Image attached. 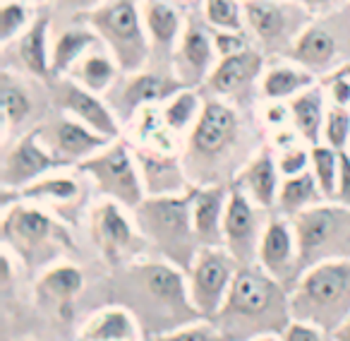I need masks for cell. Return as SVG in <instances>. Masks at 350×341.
I'll list each match as a JSON object with an SVG mask.
<instances>
[{"instance_id":"4dcf8cb0","label":"cell","mask_w":350,"mask_h":341,"mask_svg":"<svg viewBox=\"0 0 350 341\" xmlns=\"http://www.w3.org/2000/svg\"><path fill=\"white\" fill-rule=\"evenodd\" d=\"M103 46L98 34L84 20H70L51 44V73L55 77H65L75 68L82 55H87L92 49Z\"/></svg>"},{"instance_id":"7a4b0ae2","label":"cell","mask_w":350,"mask_h":341,"mask_svg":"<svg viewBox=\"0 0 350 341\" xmlns=\"http://www.w3.org/2000/svg\"><path fill=\"white\" fill-rule=\"evenodd\" d=\"M108 303H120L132 310L144 339L204 320L190 301L187 272L163 257H139L113 269Z\"/></svg>"},{"instance_id":"3957f363","label":"cell","mask_w":350,"mask_h":341,"mask_svg":"<svg viewBox=\"0 0 350 341\" xmlns=\"http://www.w3.org/2000/svg\"><path fill=\"white\" fill-rule=\"evenodd\" d=\"M209 322L228 341L281 336L293 322L291 288L257 262L240 264L228 298Z\"/></svg>"},{"instance_id":"e575fe53","label":"cell","mask_w":350,"mask_h":341,"mask_svg":"<svg viewBox=\"0 0 350 341\" xmlns=\"http://www.w3.org/2000/svg\"><path fill=\"white\" fill-rule=\"evenodd\" d=\"M324 192H321L319 183H317L314 173L305 170L300 176H291V178H283L281 188H278V200H276V212L281 216H288L293 219L295 214L300 212L310 210V207L319 205L324 202Z\"/></svg>"},{"instance_id":"f1b7e54d","label":"cell","mask_w":350,"mask_h":341,"mask_svg":"<svg viewBox=\"0 0 350 341\" xmlns=\"http://www.w3.org/2000/svg\"><path fill=\"white\" fill-rule=\"evenodd\" d=\"M230 186H195L192 226L202 245H224V219Z\"/></svg>"},{"instance_id":"e0dca14e","label":"cell","mask_w":350,"mask_h":341,"mask_svg":"<svg viewBox=\"0 0 350 341\" xmlns=\"http://www.w3.org/2000/svg\"><path fill=\"white\" fill-rule=\"evenodd\" d=\"M267 60L269 58L257 46H250L247 51H240L235 55L219 58L214 73L209 75L202 89H204V94L226 99L238 108L250 111L259 94V82H262Z\"/></svg>"},{"instance_id":"f6af8a7d","label":"cell","mask_w":350,"mask_h":341,"mask_svg":"<svg viewBox=\"0 0 350 341\" xmlns=\"http://www.w3.org/2000/svg\"><path fill=\"white\" fill-rule=\"evenodd\" d=\"M281 341H336V339L331 331L319 329L314 325H307V322L293 320L288 325V329L281 334Z\"/></svg>"},{"instance_id":"277c9868","label":"cell","mask_w":350,"mask_h":341,"mask_svg":"<svg viewBox=\"0 0 350 341\" xmlns=\"http://www.w3.org/2000/svg\"><path fill=\"white\" fill-rule=\"evenodd\" d=\"M0 236L3 248L10 250L29 272H44L75 250V240L60 216L20 197L3 202Z\"/></svg>"},{"instance_id":"ee69618b","label":"cell","mask_w":350,"mask_h":341,"mask_svg":"<svg viewBox=\"0 0 350 341\" xmlns=\"http://www.w3.org/2000/svg\"><path fill=\"white\" fill-rule=\"evenodd\" d=\"M214 44L219 51V58L226 55H235L240 51H247L250 46H254L250 31H224V29H214Z\"/></svg>"},{"instance_id":"ab89813d","label":"cell","mask_w":350,"mask_h":341,"mask_svg":"<svg viewBox=\"0 0 350 341\" xmlns=\"http://www.w3.org/2000/svg\"><path fill=\"white\" fill-rule=\"evenodd\" d=\"M324 142L334 149L343 151L350 142V106L331 103L324 121Z\"/></svg>"},{"instance_id":"f546056e","label":"cell","mask_w":350,"mask_h":341,"mask_svg":"<svg viewBox=\"0 0 350 341\" xmlns=\"http://www.w3.org/2000/svg\"><path fill=\"white\" fill-rule=\"evenodd\" d=\"M144 331L132 310L120 303L101 305L77 331V341H142Z\"/></svg>"},{"instance_id":"d590c367","label":"cell","mask_w":350,"mask_h":341,"mask_svg":"<svg viewBox=\"0 0 350 341\" xmlns=\"http://www.w3.org/2000/svg\"><path fill=\"white\" fill-rule=\"evenodd\" d=\"M204 106V92L195 87H183L168 99V101L161 103V113H163V121L168 125V130L173 135H190V130L195 127L197 118Z\"/></svg>"},{"instance_id":"8fae6325","label":"cell","mask_w":350,"mask_h":341,"mask_svg":"<svg viewBox=\"0 0 350 341\" xmlns=\"http://www.w3.org/2000/svg\"><path fill=\"white\" fill-rule=\"evenodd\" d=\"M243 3L250 36L269 60L286 58L297 36L314 17L293 0H243Z\"/></svg>"},{"instance_id":"bcb514c9","label":"cell","mask_w":350,"mask_h":341,"mask_svg":"<svg viewBox=\"0 0 350 341\" xmlns=\"http://www.w3.org/2000/svg\"><path fill=\"white\" fill-rule=\"evenodd\" d=\"M101 3L103 0H53V12H63L70 20H77L96 5H101Z\"/></svg>"},{"instance_id":"2e32d148","label":"cell","mask_w":350,"mask_h":341,"mask_svg":"<svg viewBox=\"0 0 350 341\" xmlns=\"http://www.w3.org/2000/svg\"><path fill=\"white\" fill-rule=\"evenodd\" d=\"M63 168H72V166L65 164L44 144L36 125L5 144L3 164H0V188L5 192H17L39 178Z\"/></svg>"},{"instance_id":"603a6c76","label":"cell","mask_w":350,"mask_h":341,"mask_svg":"<svg viewBox=\"0 0 350 341\" xmlns=\"http://www.w3.org/2000/svg\"><path fill=\"white\" fill-rule=\"evenodd\" d=\"M142 17H144L146 34H149L151 41L149 65L170 68L173 51L187 25V17L183 15L180 3L178 0H142Z\"/></svg>"},{"instance_id":"f907efd6","label":"cell","mask_w":350,"mask_h":341,"mask_svg":"<svg viewBox=\"0 0 350 341\" xmlns=\"http://www.w3.org/2000/svg\"><path fill=\"white\" fill-rule=\"evenodd\" d=\"M250 341H281V336L269 334V336H257V339H250Z\"/></svg>"},{"instance_id":"1f68e13d","label":"cell","mask_w":350,"mask_h":341,"mask_svg":"<svg viewBox=\"0 0 350 341\" xmlns=\"http://www.w3.org/2000/svg\"><path fill=\"white\" fill-rule=\"evenodd\" d=\"M317 75L307 68L297 65L291 58H271L264 68L262 82H259V97L264 101H291L307 87L317 84Z\"/></svg>"},{"instance_id":"30bf717a","label":"cell","mask_w":350,"mask_h":341,"mask_svg":"<svg viewBox=\"0 0 350 341\" xmlns=\"http://www.w3.org/2000/svg\"><path fill=\"white\" fill-rule=\"evenodd\" d=\"M75 168L87 181H92L94 190L106 200H116L125 210L135 212L139 202L146 197L144 183H142L139 166L135 159V149L122 137L108 142L103 149L94 156L84 159Z\"/></svg>"},{"instance_id":"d4e9b609","label":"cell","mask_w":350,"mask_h":341,"mask_svg":"<svg viewBox=\"0 0 350 341\" xmlns=\"http://www.w3.org/2000/svg\"><path fill=\"white\" fill-rule=\"evenodd\" d=\"M51 15H39L20 39L3 46V68L20 70L41 82H51Z\"/></svg>"},{"instance_id":"836d02e7","label":"cell","mask_w":350,"mask_h":341,"mask_svg":"<svg viewBox=\"0 0 350 341\" xmlns=\"http://www.w3.org/2000/svg\"><path fill=\"white\" fill-rule=\"evenodd\" d=\"M120 75H122V70H120V65H118V60L113 58L111 51H108L106 46H96V49H92L87 55H82V58L75 63V68L70 70L68 77H72L75 82L92 89V92L106 97V92L118 82Z\"/></svg>"},{"instance_id":"7402d4cb","label":"cell","mask_w":350,"mask_h":341,"mask_svg":"<svg viewBox=\"0 0 350 341\" xmlns=\"http://www.w3.org/2000/svg\"><path fill=\"white\" fill-rule=\"evenodd\" d=\"M257 264L267 269L271 277H276L288 288L295 286L297 277H300V267H297V240L295 231H293V221L288 216L273 214L269 219L267 229L259 240V253Z\"/></svg>"},{"instance_id":"8992f818","label":"cell","mask_w":350,"mask_h":341,"mask_svg":"<svg viewBox=\"0 0 350 341\" xmlns=\"http://www.w3.org/2000/svg\"><path fill=\"white\" fill-rule=\"evenodd\" d=\"M293 320L334 334L350 317V260H331L300 274L291 288Z\"/></svg>"},{"instance_id":"b9f144b4","label":"cell","mask_w":350,"mask_h":341,"mask_svg":"<svg viewBox=\"0 0 350 341\" xmlns=\"http://www.w3.org/2000/svg\"><path fill=\"white\" fill-rule=\"evenodd\" d=\"M276 161H278V170H281L283 178L300 176V173L312 168V147L295 144V147H288V149H281Z\"/></svg>"},{"instance_id":"7dc6e473","label":"cell","mask_w":350,"mask_h":341,"mask_svg":"<svg viewBox=\"0 0 350 341\" xmlns=\"http://www.w3.org/2000/svg\"><path fill=\"white\" fill-rule=\"evenodd\" d=\"M334 202H340L350 210V154L340 151V173H338V186H336Z\"/></svg>"},{"instance_id":"60d3db41","label":"cell","mask_w":350,"mask_h":341,"mask_svg":"<svg viewBox=\"0 0 350 341\" xmlns=\"http://www.w3.org/2000/svg\"><path fill=\"white\" fill-rule=\"evenodd\" d=\"M144 341H228V339H226L209 320H200L187 327H180V329L149 336V339H144Z\"/></svg>"},{"instance_id":"83f0119b","label":"cell","mask_w":350,"mask_h":341,"mask_svg":"<svg viewBox=\"0 0 350 341\" xmlns=\"http://www.w3.org/2000/svg\"><path fill=\"white\" fill-rule=\"evenodd\" d=\"M230 186L240 188L254 205L262 210H276L278 200V188H281V170H278V161L273 149L262 147L247 164L243 166L235 181Z\"/></svg>"},{"instance_id":"d6986e66","label":"cell","mask_w":350,"mask_h":341,"mask_svg":"<svg viewBox=\"0 0 350 341\" xmlns=\"http://www.w3.org/2000/svg\"><path fill=\"white\" fill-rule=\"evenodd\" d=\"M219 63V51L214 44V29L206 25L202 15L187 17V25L183 36L173 51V68L175 77L180 79L183 87L202 89L214 73Z\"/></svg>"},{"instance_id":"44dd1931","label":"cell","mask_w":350,"mask_h":341,"mask_svg":"<svg viewBox=\"0 0 350 341\" xmlns=\"http://www.w3.org/2000/svg\"><path fill=\"white\" fill-rule=\"evenodd\" d=\"M39 132L44 144L72 168L77 164H82L84 159L94 156L98 149H103L108 142H113L111 137L92 130L82 121H77V118L68 116L63 111L49 113L46 121L39 125Z\"/></svg>"},{"instance_id":"7c38bea8","label":"cell","mask_w":350,"mask_h":341,"mask_svg":"<svg viewBox=\"0 0 350 341\" xmlns=\"http://www.w3.org/2000/svg\"><path fill=\"white\" fill-rule=\"evenodd\" d=\"M127 212L130 210L118 205L116 200H106V197L98 205H94L92 212H89L92 243L111 269L144 257L146 248H149L135 216H130Z\"/></svg>"},{"instance_id":"ba28073f","label":"cell","mask_w":350,"mask_h":341,"mask_svg":"<svg viewBox=\"0 0 350 341\" xmlns=\"http://www.w3.org/2000/svg\"><path fill=\"white\" fill-rule=\"evenodd\" d=\"M300 274L331 260H350V210L324 200L293 216ZM300 279V277H297Z\"/></svg>"},{"instance_id":"c3c4849f","label":"cell","mask_w":350,"mask_h":341,"mask_svg":"<svg viewBox=\"0 0 350 341\" xmlns=\"http://www.w3.org/2000/svg\"><path fill=\"white\" fill-rule=\"evenodd\" d=\"M293 3H297V5H302L305 10H310L312 15H324V12H331L336 10V8H340L343 3H348V0H293Z\"/></svg>"},{"instance_id":"4fadbf2b","label":"cell","mask_w":350,"mask_h":341,"mask_svg":"<svg viewBox=\"0 0 350 341\" xmlns=\"http://www.w3.org/2000/svg\"><path fill=\"white\" fill-rule=\"evenodd\" d=\"M0 101H3V144L41 125L49 116V82L12 68H0Z\"/></svg>"},{"instance_id":"484cf974","label":"cell","mask_w":350,"mask_h":341,"mask_svg":"<svg viewBox=\"0 0 350 341\" xmlns=\"http://www.w3.org/2000/svg\"><path fill=\"white\" fill-rule=\"evenodd\" d=\"M84 288V274L79 267L70 262H55L49 269L41 272L36 279L34 296L36 303L44 307L46 312H53L58 320L68 322L75 315V305L77 298Z\"/></svg>"},{"instance_id":"cb8c5ba5","label":"cell","mask_w":350,"mask_h":341,"mask_svg":"<svg viewBox=\"0 0 350 341\" xmlns=\"http://www.w3.org/2000/svg\"><path fill=\"white\" fill-rule=\"evenodd\" d=\"M132 149H135L146 197L183 195V192L192 190L190 176H187L185 164H183V154L154 149V147L144 144H132Z\"/></svg>"},{"instance_id":"816d5d0a","label":"cell","mask_w":350,"mask_h":341,"mask_svg":"<svg viewBox=\"0 0 350 341\" xmlns=\"http://www.w3.org/2000/svg\"><path fill=\"white\" fill-rule=\"evenodd\" d=\"M22 3H29V5H46L51 0H22Z\"/></svg>"},{"instance_id":"4316f807","label":"cell","mask_w":350,"mask_h":341,"mask_svg":"<svg viewBox=\"0 0 350 341\" xmlns=\"http://www.w3.org/2000/svg\"><path fill=\"white\" fill-rule=\"evenodd\" d=\"M82 178H84L82 173L75 178V176H68V173H58V170H55V173H49V176L34 181L31 186L22 188V190H17V192H10V195L20 197V200H27V202H34V205H41L44 210L53 212L60 219H68V214H75L84 200Z\"/></svg>"},{"instance_id":"8d00e7d4","label":"cell","mask_w":350,"mask_h":341,"mask_svg":"<svg viewBox=\"0 0 350 341\" xmlns=\"http://www.w3.org/2000/svg\"><path fill=\"white\" fill-rule=\"evenodd\" d=\"M202 17L211 29L247 31L243 0H202Z\"/></svg>"},{"instance_id":"5bb4252c","label":"cell","mask_w":350,"mask_h":341,"mask_svg":"<svg viewBox=\"0 0 350 341\" xmlns=\"http://www.w3.org/2000/svg\"><path fill=\"white\" fill-rule=\"evenodd\" d=\"M240 262L226 245H202L192 267L187 269L190 301L204 320H211L228 298Z\"/></svg>"},{"instance_id":"74e56055","label":"cell","mask_w":350,"mask_h":341,"mask_svg":"<svg viewBox=\"0 0 350 341\" xmlns=\"http://www.w3.org/2000/svg\"><path fill=\"white\" fill-rule=\"evenodd\" d=\"M312 173H314L326 200H334L340 173V151L329 147L326 142L312 144Z\"/></svg>"},{"instance_id":"7bdbcfd3","label":"cell","mask_w":350,"mask_h":341,"mask_svg":"<svg viewBox=\"0 0 350 341\" xmlns=\"http://www.w3.org/2000/svg\"><path fill=\"white\" fill-rule=\"evenodd\" d=\"M324 89L329 94V101L336 106H350V63L334 70L324 77Z\"/></svg>"},{"instance_id":"6da1fadb","label":"cell","mask_w":350,"mask_h":341,"mask_svg":"<svg viewBox=\"0 0 350 341\" xmlns=\"http://www.w3.org/2000/svg\"><path fill=\"white\" fill-rule=\"evenodd\" d=\"M257 151V125L247 111L204 94V106L183 149L192 186H230Z\"/></svg>"},{"instance_id":"681fc988","label":"cell","mask_w":350,"mask_h":341,"mask_svg":"<svg viewBox=\"0 0 350 341\" xmlns=\"http://www.w3.org/2000/svg\"><path fill=\"white\" fill-rule=\"evenodd\" d=\"M334 339L336 341H350V317L334 331Z\"/></svg>"},{"instance_id":"f5cc1de1","label":"cell","mask_w":350,"mask_h":341,"mask_svg":"<svg viewBox=\"0 0 350 341\" xmlns=\"http://www.w3.org/2000/svg\"><path fill=\"white\" fill-rule=\"evenodd\" d=\"M22 341H31V339H22Z\"/></svg>"},{"instance_id":"9c48e42d","label":"cell","mask_w":350,"mask_h":341,"mask_svg":"<svg viewBox=\"0 0 350 341\" xmlns=\"http://www.w3.org/2000/svg\"><path fill=\"white\" fill-rule=\"evenodd\" d=\"M286 58L326 77L350 63V0L324 15L312 17Z\"/></svg>"},{"instance_id":"52a82bcc","label":"cell","mask_w":350,"mask_h":341,"mask_svg":"<svg viewBox=\"0 0 350 341\" xmlns=\"http://www.w3.org/2000/svg\"><path fill=\"white\" fill-rule=\"evenodd\" d=\"M84 20L113 53L122 73H137L151 63V41L142 17V0H103Z\"/></svg>"},{"instance_id":"9a60e30c","label":"cell","mask_w":350,"mask_h":341,"mask_svg":"<svg viewBox=\"0 0 350 341\" xmlns=\"http://www.w3.org/2000/svg\"><path fill=\"white\" fill-rule=\"evenodd\" d=\"M178 89H183V84L173 70L146 65L137 73H122L118 82L106 92V101L111 103L122 125H127L135 121L142 108L168 101Z\"/></svg>"},{"instance_id":"d6a6232c","label":"cell","mask_w":350,"mask_h":341,"mask_svg":"<svg viewBox=\"0 0 350 341\" xmlns=\"http://www.w3.org/2000/svg\"><path fill=\"white\" fill-rule=\"evenodd\" d=\"M291 108V123L305 144H321L324 142V121H326V89L319 82L307 87L297 97L288 101Z\"/></svg>"},{"instance_id":"ac0fdd59","label":"cell","mask_w":350,"mask_h":341,"mask_svg":"<svg viewBox=\"0 0 350 341\" xmlns=\"http://www.w3.org/2000/svg\"><path fill=\"white\" fill-rule=\"evenodd\" d=\"M51 89V101H53L55 111H63L68 116L82 121L92 130L101 132V135L118 140L122 137V123L106 101L103 94H96L92 89L77 84L72 77H55L49 82Z\"/></svg>"},{"instance_id":"ffe728a7","label":"cell","mask_w":350,"mask_h":341,"mask_svg":"<svg viewBox=\"0 0 350 341\" xmlns=\"http://www.w3.org/2000/svg\"><path fill=\"white\" fill-rule=\"evenodd\" d=\"M269 210L254 205L240 188L230 186L228 207L224 219V245L240 264H254L259 253V240L271 216H264Z\"/></svg>"},{"instance_id":"5b68a950","label":"cell","mask_w":350,"mask_h":341,"mask_svg":"<svg viewBox=\"0 0 350 341\" xmlns=\"http://www.w3.org/2000/svg\"><path fill=\"white\" fill-rule=\"evenodd\" d=\"M192 190L183 195L144 197L132 212L149 248L185 272L192 267L202 248L192 226Z\"/></svg>"},{"instance_id":"f35d334b","label":"cell","mask_w":350,"mask_h":341,"mask_svg":"<svg viewBox=\"0 0 350 341\" xmlns=\"http://www.w3.org/2000/svg\"><path fill=\"white\" fill-rule=\"evenodd\" d=\"M34 5L22 0H5L0 10V46L12 44L34 25Z\"/></svg>"}]
</instances>
